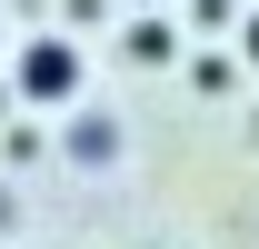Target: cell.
I'll list each match as a JSON object with an SVG mask.
<instances>
[{"label":"cell","instance_id":"1","mask_svg":"<svg viewBox=\"0 0 259 249\" xmlns=\"http://www.w3.org/2000/svg\"><path fill=\"white\" fill-rule=\"evenodd\" d=\"M20 100L30 110H70L80 100V40H60V30H40V40H20Z\"/></svg>","mask_w":259,"mask_h":249},{"label":"cell","instance_id":"2","mask_svg":"<svg viewBox=\"0 0 259 249\" xmlns=\"http://www.w3.org/2000/svg\"><path fill=\"white\" fill-rule=\"evenodd\" d=\"M130 60H169V20H130Z\"/></svg>","mask_w":259,"mask_h":249},{"label":"cell","instance_id":"3","mask_svg":"<svg viewBox=\"0 0 259 249\" xmlns=\"http://www.w3.org/2000/svg\"><path fill=\"white\" fill-rule=\"evenodd\" d=\"M239 40H249V60H259V20H249V30H239Z\"/></svg>","mask_w":259,"mask_h":249}]
</instances>
